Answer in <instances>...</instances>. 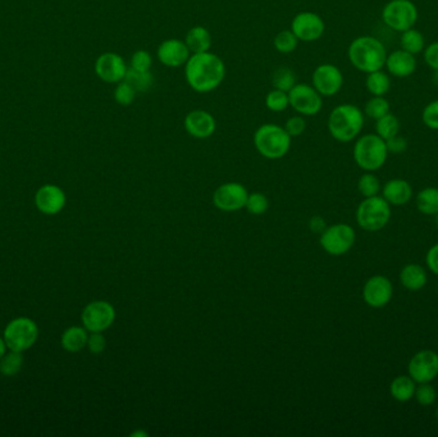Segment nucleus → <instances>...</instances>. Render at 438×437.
<instances>
[{
  "instance_id": "nucleus-23",
  "label": "nucleus",
  "mask_w": 438,
  "mask_h": 437,
  "mask_svg": "<svg viewBox=\"0 0 438 437\" xmlns=\"http://www.w3.org/2000/svg\"><path fill=\"white\" fill-rule=\"evenodd\" d=\"M428 281L427 272L419 264H407L400 272V283L410 291H418L426 286Z\"/></svg>"
},
{
  "instance_id": "nucleus-38",
  "label": "nucleus",
  "mask_w": 438,
  "mask_h": 437,
  "mask_svg": "<svg viewBox=\"0 0 438 437\" xmlns=\"http://www.w3.org/2000/svg\"><path fill=\"white\" fill-rule=\"evenodd\" d=\"M137 95V91L135 90L127 81H121L115 86V100L122 107H128L134 103Z\"/></svg>"
},
{
  "instance_id": "nucleus-42",
  "label": "nucleus",
  "mask_w": 438,
  "mask_h": 437,
  "mask_svg": "<svg viewBox=\"0 0 438 437\" xmlns=\"http://www.w3.org/2000/svg\"><path fill=\"white\" fill-rule=\"evenodd\" d=\"M305 129H306V122H305L304 116L301 115L290 117L285 123V130L291 137L303 135Z\"/></svg>"
},
{
  "instance_id": "nucleus-27",
  "label": "nucleus",
  "mask_w": 438,
  "mask_h": 437,
  "mask_svg": "<svg viewBox=\"0 0 438 437\" xmlns=\"http://www.w3.org/2000/svg\"><path fill=\"white\" fill-rule=\"evenodd\" d=\"M417 208L422 214L436 216L438 213V189L426 187L417 196Z\"/></svg>"
},
{
  "instance_id": "nucleus-17",
  "label": "nucleus",
  "mask_w": 438,
  "mask_h": 437,
  "mask_svg": "<svg viewBox=\"0 0 438 437\" xmlns=\"http://www.w3.org/2000/svg\"><path fill=\"white\" fill-rule=\"evenodd\" d=\"M128 67L120 54L104 53L96 59L95 72L98 78L108 84H118L126 78Z\"/></svg>"
},
{
  "instance_id": "nucleus-4",
  "label": "nucleus",
  "mask_w": 438,
  "mask_h": 437,
  "mask_svg": "<svg viewBox=\"0 0 438 437\" xmlns=\"http://www.w3.org/2000/svg\"><path fill=\"white\" fill-rule=\"evenodd\" d=\"M291 136L285 127L276 123H264L255 131L254 145L258 153L268 159H280L291 148Z\"/></svg>"
},
{
  "instance_id": "nucleus-51",
  "label": "nucleus",
  "mask_w": 438,
  "mask_h": 437,
  "mask_svg": "<svg viewBox=\"0 0 438 437\" xmlns=\"http://www.w3.org/2000/svg\"><path fill=\"white\" fill-rule=\"evenodd\" d=\"M436 419H437V422H438V405H437V408H436Z\"/></svg>"
},
{
  "instance_id": "nucleus-26",
  "label": "nucleus",
  "mask_w": 438,
  "mask_h": 437,
  "mask_svg": "<svg viewBox=\"0 0 438 437\" xmlns=\"http://www.w3.org/2000/svg\"><path fill=\"white\" fill-rule=\"evenodd\" d=\"M88 332L81 327H71L62 336V347L67 352L76 353L88 345Z\"/></svg>"
},
{
  "instance_id": "nucleus-43",
  "label": "nucleus",
  "mask_w": 438,
  "mask_h": 437,
  "mask_svg": "<svg viewBox=\"0 0 438 437\" xmlns=\"http://www.w3.org/2000/svg\"><path fill=\"white\" fill-rule=\"evenodd\" d=\"M422 120L427 127L431 130H438V100H434L427 105L423 110Z\"/></svg>"
},
{
  "instance_id": "nucleus-44",
  "label": "nucleus",
  "mask_w": 438,
  "mask_h": 437,
  "mask_svg": "<svg viewBox=\"0 0 438 437\" xmlns=\"http://www.w3.org/2000/svg\"><path fill=\"white\" fill-rule=\"evenodd\" d=\"M385 142H386L388 153H392V154H401L407 149V139L399 135V134L390 137Z\"/></svg>"
},
{
  "instance_id": "nucleus-37",
  "label": "nucleus",
  "mask_w": 438,
  "mask_h": 437,
  "mask_svg": "<svg viewBox=\"0 0 438 437\" xmlns=\"http://www.w3.org/2000/svg\"><path fill=\"white\" fill-rule=\"evenodd\" d=\"M387 113H390V103L387 99L383 97L372 98L368 100V103L365 104V115L375 121L386 116Z\"/></svg>"
},
{
  "instance_id": "nucleus-16",
  "label": "nucleus",
  "mask_w": 438,
  "mask_h": 437,
  "mask_svg": "<svg viewBox=\"0 0 438 437\" xmlns=\"http://www.w3.org/2000/svg\"><path fill=\"white\" fill-rule=\"evenodd\" d=\"M248 196V190L241 184L229 182L217 189L213 201L217 208L224 212H234L246 206Z\"/></svg>"
},
{
  "instance_id": "nucleus-33",
  "label": "nucleus",
  "mask_w": 438,
  "mask_h": 437,
  "mask_svg": "<svg viewBox=\"0 0 438 437\" xmlns=\"http://www.w3.org/2000/svg\"><path fill=\"white\" fill-rule=\"evenodd\" d=\"M296 84H298L296 83V76H295V73L290 68L281 67V68L274 71L273 76H272L273 89H278V90L288 93Z\"/></svg>"
},
{
  "instance_id": "nucleus-21",
  "label": "nucleus",
  "mask_w": 438,
  "mask_h": 437,
  "mask_svg": "<svg viewBox=\"0 0 438 437\" xmlns=\"http://www.w3.org/2000/svg\"><path fill=\"white\" fill-rule=\"evenodd\" d=\"M385 65L395 78H409L415 72L417 60L414 58V54L405 52L402 49V51H395L387 56Z\"/></svg>"
},
{
  "instance_id": "nucleus-2",
  "label": "nucleus",
  "mask_w": 438,
  "mask_h": 437,
  "mask_svg": "<svg viewBox=\"0 0 438 437\" xmlns=\"http://www.w3.org/2000/svg\"><path fill=\"white\" fill-rule=\"evenodd\" d=\"M350 62L359 71H380L386 65L387 52L381 41L373 36H360L354 40L348 51Z\"/></svg>"
},
{
  "instance_id": "nucleus-52",
  "label": "nucleus",
  "mask_w": 438,
  "mask_h": 437,
  "mask_svg": "<svg viewBox=\"0 0 438 437\" xmlns=\"http://www.w3.org/2000/svg\"><path fill=\"white\" fill-rule=\"evenodd\" d=\"M436 223H437L438 226V213L436 214Z\"/></svg>"
},
{
  "instance_id": "nucleus-34",
  "label": "nucleus",
  "mask_w": 438,
  "mask_h": 437,
  "mask_svg": "<svg viewBox=\"0 0 438 437\" xmlns=\"http://www.w3.org/2000/svg\"><path fill=\"white\" fill-rule=\"evenodd\" d=\"M24 364V358L21 355V352H13L9 354H4L0 359V372L4 376H14L21 371Z\"/></svg>"
},
{
  "instance_id": "nucleus-14",
  "label": "nucleus",
  "mask_w": 438,
  "mask_h": 437,
  "mask_svg": "<svg viewBox=\"0 0 438 437\" xmlns=\"http://www.w3.org/2000/svg\"><path fill=\"white\" fill-rule=\"evenodd\" d=\"M394 296V286L387 277L377 275L370 277L363 288V299L369 307L380 309L390 304Z\"/></svg>"
},
{
  "instance_id": "nucleus-3",
  "label": "nucleus",
  "mask_w": 438,
  "mask_h": 437,
  "mask_svg": "<svg viewBox=\"0 0 438 437\" xmlns=\"http://www.w3.org/2000/svg\"><path fill=\"white\" fill-rule=\"evenodd\" d=\"M330 136L340 142L354 140L362 132L364 115L353 104H341L332 110L328 117Z\"/></svg>"
},
{
  "instance_id": "nucleus-18",
  "label": "nucleus",
  "mask_w": 438,
  "mask_h": 437,
  "mask_svg": "<svg viewBox=\"0 0 438 437\" xmlns=\"http://www.w3.org/2000/svg\"><path fill=\"white\" fill-rule=\"evenodd\" d=\"M157 56L162 65L170 68H178L186 65L191 52L184 40L167 39L160 43Z\"/></svg>"
},
{
  "instance_id": "nucleus-31",
  "label": "nucleus",
  "mask_w": 438,
  "mask_h": 437,
  "mask_svg": "<svg viewBox=\"0 0 438 437\" xmlns=\"http://www.w3.org/2000/svg\"><path fill=\"white\" fill-rule=\"evenodd\" d=\"M401 46L405 52L412 54H418L424 48V36L418 30H414L413 27L402 33L401 36Z\"/></svg>"
},
{
  "instance_id": "nucleus-19",
  "label": "nucleus",
  "mask_w": 438,
  "mask_h": 437,
  "mask_svg": "<svg viewBox=\"0 0 438 437\" xmlns=\"http://www.w3.org/2000/svg\"><path fill=\"white\" fill-rule=\"evenodd\" d=\"M184 127L195 139H208L216 132V118L208 110H191L184 116Z\"/></svg>"
},
{
  "instance_id": "nucleus-46",
  "label": "nucleus",
  "mask_w": 438,
  "mask_h": 437,
  "mask_svg": "<svg viewBox=\"0 0 438 437\" xmlns=\"http://www.w3.org/2000/svg\"><path fill=\"white\" fill-rule=\"evenodd\" d=\"M424 59L427 65L433 68L434 71L438 70V41H434L428 46L424 52Z\"/></svg>"
},
{
  "instance_id": "nucleus-10",
  "label": "nucleus",
  "mask_w": 438,
  "mask_h": 437,
  "mask_svg": "<svg viewBox=\"0 0 438 437\" xmlns=\"http://www.w3.org/2000/svg\"><path fill=\"white\" fill-rule=\"evenodd\" d=\"M355 230L349 225L338 223L322 232L320 245L330 256H343L355 244Z\"/></svg>"
},
{
  "instance_id": "nucleus-39",
  "label": "nucleus",
  "mask_w": 438,
  "mask_h": 437,
  "mask_svg": "<svg viewBox=\"0 0 438 437\" xmlns=\"http://www.w3.org/2000/svg\"><path fill=\"white\" fill-rule=\"evenodd\" d=\"M414 399L417 400L418 404L422 406H429L434 404L436 399H437V391L436 389L431 385V382L428 384H419V386L415 389Z\"/></svg>"
},
{
  "instance_id": "nucleus-6",
  "label": "nucleus",
  "mask_w": 438,
  "mask_h": 437,
  "mask_svg": "<svg viewBox=\"0 0 438 437\" xmlns=\"http://www.w3.org/2000/svg\"><path fill=\"white\" fill-rule=\"evenodd\" d=\"M391 219V206L383 196L365 198L358 206L356 221L363 230L368 232L381 231Z\"/></svg>"
},
{
  "instance_id": "nucleus-11",
  "label": "nucleus",
  "mask_w": 438,
  "mask_h": 437,
  "mask_svg": "<svg viewBox=\"0 0 438 437\" xmlns=\"http://www.w3.org/2000/svg\"><path fill=\"white\" fill-rule=\"evenodd\" d=\"M407 373L417 384H428L438 376V354L433 350H420L409 362Z\"/></svg>"
},
{
  "instance_id": "nucleus-7",
  "label": "nucleus",
  "mask_w": 438,
  "mask_h": 437,
  "mask_svg": "<svg viewBox=\"0 0 438 437\" xmlns=\"http://www.w3.org/2000/svg\"><path fill=\"white\" fill-rule=\"evenodd\" d=\"M382 19L390 28L404 33L418 21V9L410 0H391L383 8Z\"/></svg>"
},
{
  "instance_id": "nucleus-13",
  "label": "nucleus",
  "mask_w": 438,
  "mask_h": 437,
  "mask_svg": "<svg viewBox=\"0 0 438 437\" xmlns=\"http://www.w3.org/2000/svg\"><path fill=\"white\" fill-rule=\"evenodd\" d=\"M290 30L296 35L298 41L311 43L323 36L325 25L319 14L314 12H300L293 17Z\"/></svg>"
},
{
  "instance_id": "nucleus-47",
  "label": "nucleus",
  "mask_w": 438,
  "mask_h": 437,
  "mask_svg": "<svg viewBox=\"0 0 438 437\" xmlns=\"http://www.w3.org/2000/svg\"><path fill=\"white\" fill-rule=\"evenodd\" d=\"M426 263L429 270L438 276V243L433 245L427 253Z\"/></svg>"
},
{
  "instance_id": "nucleus-32",
  "label": "nucleus",
  "mask_w": 438,
  "mask_h": 437,
  "mask_svg": "<svg viewBox=\"0 0 438 437\" xmlns=\"http://www.w3.org/2000/svg\"><path fill=\"white\" fill-rule=\"evenodd\" d=\"M273 46L274 49L281 54H291L298 48V39L291 30H283L276 35Z\"/></svg>"
},
{
  "instance_id": "nucleus-22",
  "label": "nucleus",
  "mask_w": 438,
  "mask_h": 437,
  "mask_svg": "<svg viewBox=\"0 0 438 437\" xmlns=\"http://www.w3.org/2000/svg\"><path fill=\"white\" fill-rule=\"evenodd\" d=\"M382 195L390 206H405L413 198V187L407 181L394 179L383 186Z\"/></svg>"
},
{
  "instance_id": "nucleus-40",
  "label": "nucleus",
  "mask_w": 438,
  "mask_h": 437,
  "mask_svg": "<svg viewBox=\"0 0 438 437\" xmlns=\"http://www.w3.org/2000/svg\"><path fill=\"white\" fill-rule=\"evenodd\" d=\"M152 65V54L146 51H136L130 60V67L139 71H150Z\"/></svg>"
},
{
  "instance_id": "nucleus-49",
  "label": "nucleus",
  "mask_w": 438,
  "mask_h": 437,
  "mask_svg": "<svg viewBox=\"0 0 438 437\" xmlns=\"http://www.w3.org/2000/svg\"><path fill=\"white\" fill-rule=\"evenodd\" d=\"M6 341L1 340V339H0V359H1V357H3L4 354H6Z\"/></svg>"
},
{
  "instance_id": "nucleus-50",
  "label": "nucleus",
  "mask_w": 438,
  "mask_h": 437,
  "mask_svg": "<svg viewBox=\"0 0 438 437\" xmlns=\"http://www.w3.org/2000/svg\"><path fill=\"white\" fill-rule=\"evenodd\" d=\"M433 84L436 85V86H438V70L437 71L434 72V75H433Z\"/></svg>"
},
{
  "instance_id": "nucleus-45",
  "label": "nucleus",
  "mask_w": 438,
  "mask_h": 437,
  "mask_svg": "<svg viewBox=\"0 0 438 437\" xmlns=\"http://www.w3.org/2000/svg\"><path fill=\"white\" fill-rule=\"evenodd\" d=\"M105 345H107V341L100 332H93V335L88 339V347L91 353H102L105 349Z\"/></svg>"
},
{
  "instance_id": "nucleus-28",
  "label": "nucleus",
  "mask_w": 438,
  "mask_h": 437,
  "mask_svg": "<svg viewBox=\"0 0 438 437\" xmlns=\"http://www.w3.org/2000/svg\"><path fill=\"white\" fill-rule=\"evenodd\" d=\"M125 81H127L128 84L131 85L137 93H146L152 89V84H154V76H152V71H139V70H134L128 67Z\"/></svg>"
},
{
  "instance_id": "nucleus-12",
  "label": "nucleus",
  "mask_w": 438,
  "mask_h": 437,
  "mask_svg": "<svg viewBox=\"0 0 438 437\" xmlns=\"http://www.w3.org/2000/svg\"><path fill=\"white\" fill-rule=\"evenodd\" d=\"M311 84L322 97H333L343 88V72L330 63L318 65L311 75Z\"/></svg>"
},
{
  "instance_id": "nucleus-48",
  "label": "nucleus",
  "mask_w": 438,
  "mask_h": 437,
  "mask_svg": "<svg viewBox=\"0 0 438 437\" xmlns=\"http://www.w3.org/2000/svg\"><path fill=\"white\" fill-rule=\"evenodd\" d=\"M311 228L314 232H323L325 230V222L322 217H313L311 219Z\"/></svg>"
},
{
  "instance_id": "nucleus-15",
  "label": "nucleus",
  "mask_w": 438,
  "mask_h": 437,
  "mask_svg": "<svg viewBox=\"0 0 438 437\" xmlns=\"http://www.w3.org/2000/svg\"><path fill=\"white\" fill-rule=\"evenodd\" d=\"M115 310L107 302H90L83 312V323L91 332H102L113 325Z\"/></svg>"
},
{
  "instance_id": "nucleus-35",
  "label": "nucleus",
  "mask_w": 438,
  "mask_h": 437,
  "mask_svg": "<svg viewBox=\"0 0 438 437\" xmlns=\"http://www.w3.org/2000/svg\"><path fill=\"white\" fill-rule=\"evenodd\" d=\"M358 189L363 196L372 198V196H377L381 191V182L375 174L367 172L363 174L358 181Z\"/></svg>"
},
{
  "instance_id": "nucleus-29",
  "label": "nucleus",
  "mask_w": 438,
  "mask_h": 437,
  "mask_svg": "<svg viewBox=\"0 0 438 437\" xmlns=\"http://www.w3.org/2000/svg\"><path fill=\"white\" fill-rule=\"evenodd\" d=\"M391 86L387 73L380 71L370 72L367 78V89L375 97H383Z\"/></svg>"
},
{
  "instance_id": "nucleus-5",
  "label": "nucleus",
  "mask_w": 438,
  "mask_h": 437,
  "mask_svg": "<svg viewBox=\"0 0 438 437\" xmlns=\"http://www.w3.org/2000/svg\"><path fill=\"white\" fill-rule=\"evenodd\" d=\"M354 159L359 167L373 172L383 167L387 161L386 142L377 134H368L358 139L354 145Z\"/></svg>"
},
{
  "instance_id": "nucleus-41",
  "label": "nucleus",
  "mask_w": 438,
  "mask_h": 437,
  "mask_svg": "<svg viewBox=\"0 0 438 437\" xmlns=\"http://www.w3.org/2000/svg\"><path fill=\"white\" fill-rule=\"evenodd\" d=\"M246 208L250 213L253 214H263V213L267 212L268 199L266 198V195H263L261 193L250 194L248 196V201H246Z\"/></svg>"
},
{
  "instance_id": "nucleus-8",
  "label": "nucleus",
  "mask_w": 438,
  "mask_h": 437,
  "mask_svg": "<svg viewBox=\"0 0 438 437\" xmlns=\"http://www.w3.org/2000/svg\"><path fill=\"white\" fill-rule=\"evenodd\" d=\"M38 330L35 322L30 318H17L6 326L4 341L13 352H24L35 344Z\"/></svg>"
},
{
  "instance_id": "nucleus-25",
  "label": "nucleus",
  "mask_w": 438,
  "mask_h": 437,
  "mask_svg": "<svg viewBox=\"0 0 438 437\" xmlns=\"http://www.w3.org/2000/svg\"><path fill=\"white\" fill-rule=\"evenodd\" d=\"M417 389V382L409 374L407 376H397L392 379L390 385V394L391 396L399 403H407L414 399Z\"/></svg>"
},
{
  "instance_id": "nucleus-24",
  "label": "nucleus",
  "mask_w": 438,
  "mask_h": 437,
  "mask_svg": "<svg viewBox=\"0 0 438 437\" xmlns=\"http://www.w3.org/2000/svg\"><path fill=\"white\" fill-rule=\"evenodd\" d=\"M184 43L189 46L191 54L209 52L210 46H212V35H210L209 30L205 27H192L189 30V33H186Z\"/></svg>"
},
{
  "instance_id": "nucleus-30",
  "label": "nucleus",
  "mask_w": 438,
  "mask_h": 437,
  "mask_svg": "<svg viewBox=\"0 0 438 437\" xmlns=\"http://www.w3.org/2000/svg\"><path fill=\"white\" fill-rule=\"evenodd\" d=\"M375 131H377V135L381 136L383 140H387L392 136L397 135L399 131H400V122H399V118L387 113L386 116L382 117L380 120H377L375 123Z\"/></svg>"
},
{
  "instance_id": "nucleus-20",
  "label": "nucleus",
  "mask_w": 438,
  "mask_h": 437,
  "mask_svg": "<svg viewBox=\"0 0 438 437\" xmlns=\"http://www.w3.org/2000/svg\"><path fill=\"white\" fill-rule=\"evenodd\" d=\"M36 206L40 212L45 214H57L63 209L66 204V195L62 189H59L54 185H46L43 186L35 196Z\"/></svg>"
},
{
  "instance_id": "nucleus-1",
  "label": "nucleus",
  "mask_w": 438,
  "mask_h": 437,
  "mask_svg": "<svg viewBox=\"0 0 438 437\" xmlns=\"http://www.w3.org/2000/svg\"><path fill=\"white\" fill-rule=\"evenodd\" d=\"M226 78V65L217 54L195 53L184 65V78L191 89L200 94L216 90Z\"/></svg>"
},
{
  "instance_id": "nucleus-9",
  "label": "nucleus",
  "mask_w": 438,
  "mask_h": 437,
  "mask_svg": "<svg viewBox=\"0 0 438 437\" xmlns=\"http://www.w3.org/2000/svg\"><path fill=\"white\" fill-rule=\"evenodd\" d=\"M290 107L304 117L317 116L323 107V97L313 85L296 84L288 91Z\"/></svg>"
},
{
  "instance_id": "nucleus-36",
  "label": "nucleus",
  "mask_w": 438,
  "mask_h": 437,
  "mask_svg": "<svg viewBox=\"0 0 438 437\" xmlns=\"http://www.w3.org/2000/svg\"><path fill=\"white\" fill-rule=\"evenodd\" d=\"M266 107L272 112H283L290 107L288 93L273 89L269 91L266 97Z\"/></svg>"
}]
</instances>
